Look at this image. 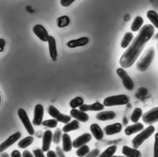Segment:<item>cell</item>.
<instances>
[{
  "mask_svg": "<svg viewBox=\"0 0 158 157\" xmlns=\"http://www.w3.org/2000/svg\"><path fill=\"white\" fill-rule=\"evenodd\" d=\"M154 31L153 25L151 24H146L143 26L131 45L120 57L119 64L122 68H129L135 63L146 44L153 36Z\"/></svg>",
  "mask_w": 158,
  "mask_h": 157,
  "instance_id": "obj_1",
  "label": "cell"
},
{
  "mask_svg": "<svg viewBox=\"0 0 158 157\" xmlns=\"http://www.w3.org/2000/svg\"><path fill=\"white\" fill-rule=\"evenodd\" d=\"M155 56V51L153 47L149 48L144 53V56H143L139 61H138L136 67V69L141 71H145L151 65V62L153 61V59Z\"/></svg>",
  "mask_w": 158,
  "mask_h": 157,
  "instance_id": "obj_2",
  "label": "cell"
},
{
  "mask_svg": "<svg viewBox=\"0 0 158 157\" xmlns=\"http://www.w3.org/2000/svg\"><path fill=\"white\" fill-rule=\"evenodd\" d=\"M154 131L155 127L153 125H150L139 134L136 135L132 140V145L133 148L136 149L139 148L146 140L149 138L152 135Z\"/></svg>",
  "mask_w": 158,
  "mask_h": 157,
  "instance_id": "obj_3",
  "label": "cell"
},
{
  "mask_svg": "<svg viewBox=\"0 0 158 157\" xmlns=\"http://www.w3.org/2000/svg\"><path fill=\"white\" fill-rule=\"evenodd\" d=\"M129 103V97L126 95H118L110 96L106 98L103 101L104 106H113L125 105Z\"/></svg>",
  "mask_w": 158,
  "mask_h": 157,
  "instance_id": "obj_4",
  "label": "cell"
},
{
  "mask_svg": "<svg viewBox=\"0 0 158 157\" xmlns=\"http://www.w3.org/2000/svg\"><path fill=\"white\" fill-rule=\"evenodd\" d=\"M116 72L118 77L121 78L125 88L128 90H133L135 87L134 82L127 71L123 68L119 67L117 69Z\"/></svg>",
  "mask_w": 158,
  "mask_h": 157,
  "instance_id": "obj_5",
  "label": "cell"
},
{
  "mask_svg": "<svg viewBox=\"0 0 158 157\" xmlns=\"http://www.w3.org/2000/svg\"><path fill=\"white\" fill-rule=\"evenodd\" d=\"M17 114L20 121H22L23 126L25 127L27 132L30 135H33L35 134L34 128L30 121L27 112L23 108H19L17 111Z\"/></svg>",
  "mask_w": 158,
  "mask_h": 157,
  "instance_id": "obj_6",
  "label": "cell"
},
{
  "mask_svg": "<svg viewBox=\"0 0 158 157\" xmlns=\"http://www.w3.org/2000/svg\"><path fill=\"white\" fill-rule=\"evenodd\" d=\"M143 122L147 124H153L158 121V107H155L146 111L143 116Z\"/></svg>",
  "mask_w": 158,
  "mask_h": 157,
  "instance_id": "obj_7",
  "label": "cell"
},
{
  "mask_svg": "<svg viewBox=\"0 0 158 157\" xmlns=\"http://www.w3.org/2000/svg\"><path fill=\"white\" fill-rule=\"evenodd\" d=\"M21 135L22 134L20 132H16L14 134L9 136L5 141L1 143L0 144V153L14 144L21 137Z\"/></svg>",
  "mask_w": 158,
  "mask_h": 157,
  "instance_id": "obj_8",
  "label": "cell"
},
{
  "mask_svg": "<svg viewBox=\"0 0 158 157\" xmlns=\"http://www.w3.org/2000/svg\"><path fill=\"white\" fill-rule=\"evenodd\" d=\"M44 116V108L42 104H37L34 109V114L32 122L35 125H40L42 124Z\"/></svg>",
  "mask_w": 158,
  "mask_h": 157,
  "instance_id": "obj_9",
  "label": "cell"
},
{
  "mask_svg": "<svg viewBox=\"0 0 158 157\" xmlns=\"http://www.w3.org/2000/svg\"><path fill=\"white\" fill-rule=\"evenodd\" d=\"M33 33L43 41H48L49 36L46 29L41 24H36L33 27Z\"/></svg>",
  "mask_w": 158,
  "mask_h": 157,
  "instance_id": "obj_10",
  "label": "cell"
},
{
  "mask_svg": "<svg viewBox=\"0 0 158 157\" xmlns=\"http://www.w3.org/2000/svg\"><path fill=\"white\" fill-rule=\"evenodd\" d=\"M91 140V135L89 133H85L77 137L72 142V146L76 148L86 144Z\"/></svg>",
  "mask_w": 158,
  "mask_h": 157,
  "instance_id": "obj_11",
  "label": "cell"
},
{
  "mask_svg": "<svg viewBox=\"0 0 158 157\" xmlns=\"http://www.w3.org/2000/svg\"><path fill=\"white\" fill-rule=\"evenodd\" d=\"M52 132L50 130H47L44 132L43 136L42 141V148L41 150L44 151H48L49 150L51 142L52 141Z\"/></svg>",
  "mask_w": 158,
  "mask_h": 157,
  "instance_id": "obj_12",
  "label": "cell"
},
{
  "mask_svg": "<svg viewBox=\"0 0 158 157\" xmlns=\"http://www.w3.org/2000/svg\"><path fill=\"white\" fill-rule=\"evenodd\" d=\"M70 116L75 118L78 121L82 122H86L89 119V116L84 111L80 109H72L70 111Z\"/></svg>",
  "mask_w": 158,
  "mask_h": 157,
  "instance_id": "obj_13",
  "label": "cell"
},
{
  "mask_svg": "<svg viewBox=\"0 0 158 157\" xmlns=\"http://www.w3.org/2000/svg\"><path fill=\"white\" fill-rule=\"evenodd\" d=\"M80 110L86 112V111H101L104 108V106L103 104L99 103V102H96L94 103L91 104H83L81 106L79 107Z\"/></svg>",
  "mask_w": 158,
  "mask_h": 157,
  "instance_id": "obj_14",
  "label": "cell"
},
{
  "mask_svg": "<svg viewBox=\"0 0 158 157\" xmlns=\"http://www.w3.org/2000/svg\"><path fill=\"white\" fill-rule=\"evenodd\" d=\"M122 129V124L120 123L116 122L112 124L106 125L104 129V132L107 135H112L120 132Z\"/></svg>",
  "mask_w": 158,
  "mask_h": 157,
  "instance_id": "obj_15",
  "label": "cell"
},
{
  "mask_svg": "<svg viewBox=\"0 0 158 157\" xmlns=\"http://www.w3.org/2000/svg\"><path fill=\"white\" fill-rule=\"evenodd\" d=\"M89 42V38L86 36L81 37L77 39L72 40L67 42V45L70 48H74L80 46H84L86 45Z\"/></svg>",
  "mask_w": 158,
  "mask_h": 157,
  "instance_id": "obj_16",
  "label": "cell"
},
{
  "mask_svg": "<svg viewBox=\"0 0 158 157\" xmlns=\"http://www.w3.org/2000/svg\"><path fill=\"white\" fill-rule=\"evenodd\" d=\"M48 42L49 51L50 56L53 61H55L57 56V51L56 40L52 36H49L48 40Z\"/></svg>",
  "mask_w": 158,
  "mask_h": 157,
  "instance_id": "obj_17",
  "label": "cell"
},
{
  "mask_svg": "<svg viewBox=\"0 0 158 157\" xmlns=\"http://www.w3.org/2000/svg\"><path fill=\"white\" fill-rule=\"evenodd\" d=\"M115 117H116V114L114 111H101L98 113L96 116V119L101 121L112 120V119H114Z\"/></svg>",
  "mask_w": 158,
  "mask_h": 157,
  "instance_id": "obj_18",
  "label": "cell"
},
{
  "mask_svg": "<svg viewBox=\"0 0 158 157\" xmlns=\"http://www.w3.org/2000/svg\"><path fill=\"white\" fill-rule=\"evenodd\" d=\"M144 125L143 124L140 122H136L133 125H130L127 126L125 129V134L127 135H131L133 134L138 132L142 130H143Z\"/></svg>",
  "mask_w": 158,
  "mask_h": 157,
  "instance_id": "obj_19",
  "label": "cell"
},
{
  "mask_svg": "<svg viewBox=\"0 0 158 157\" xmlns=\"http://www.w3.org/2000/svg\"><path fill=\"white\" fill-rule=\"evenodd\" d=\"M122 153L127 157H141L140 151L135 148H131L128 146H123Z\"/></svg>",
  "mask_w": 158,
  "mask_h": 157,
  "instance_id": "obj_20",
  "label": "cell"
},
{
  "mask_svg": "<svg viewBox=\"0 0 158 157\" xmlns=\"http://www.w3.org/2000/svg\"><path fill=\"white\" fill-rule=\"evenodd\" d=\"M89 128L93 135L97 140H101L104 137V132L101 127L98 124H92Z\"/></svg>",
  "mask_w": 158,
  "mask_h": 157,
  "instance_id": "obj_21",
  "label": "cell"
},
{
  "mask_svg": "<svg viewBox=\"0 0 158 157\" xmlns=\"http://www.w3.org/2000/svg\"><path fill=\"white\" fill-rule=\"evenodd\" d=\"M62 140L63 151L65 152H69L71 151L72 148V142L70 135L67 133H64L62 135Z\"/></svg>",
  "mask_w": 158,
  "mask_h": 157,
  "instance_id": "obj_22",
  "label": "cell"
},
{
  "mask_svg": "<svg viewBox=\"0 0 158 157\" xmlns=\"http://www.w3.org/2000/svg\"><path fill=\"white\" fill-rule=\"evenodd\" d=\"M80 128V124L77 120H73L65 124L62 127V131L65 133H67L73 130H77Z\"/></svg>",
  "mask_w": 158,
  "mask_h": 157,
  "instance_id": "obj_23",
  "label": "cell"
},
{
  "mask_svg": "<svg viewBox=\"0 0 158 157\" xmlns=\"http://www.w3.org/2000/svg\"><path fill=\"white\" fill-rule=\"evenodd\" d=\"M33 140H34V138L32 137V135L27 136L23 138V139H22L21 140H20L17 145L20 148L24 149L29 146L33 143Z\"/></svg>",
  "mask_w": 158,
  "mask_h": 157,
  "instance_id": "obj_24",
  "label": "cell"
},
{
  "mask_svg": "<svg viewBox=\"0 0 158 157\" xmlns=\"http://www.w3.org/2000/svg\"><path fill=\"white\" fill-rule=\"evenodd\" d=\"M143 22H144V20L141 16H136L135 18V19L131 25V31L137 32L141 28Z\"/></svg>",
  "mask_w": 158,
  "mask_h": 157,
  "instance_id": "obj_25",
  "label": "cell"
},
{
  "mask_svg": "<svg viewBox=\"0 0 158 157\" xmlns=\"http://www.w3.org/2000/svg\"><path fill=\"white\" fill-rule=\"evenodd\" d=\"M147 17L156 28H158V15L156 11L150 10L147 12Z\"/></svg>",
  "mask_w": 158,
  "mask_h": 157,
  "instance_id": "obj_26",
  "label": "cell"
},
{
  "mask_svg": "<svg viewBox=\"0 0 158 157\" xmlns=\"http://www.w3.org/2000/svg\"><path fill=\"white\" fill-rule=\"evenodd\" d=\"M133 38V35L132 34V33L127 32L125 34L122 40L121 41V43H120L121 47L122 48H126L129 45L130 42L131 41Z\"/></svg>",
  "mask_w": 158,
  "mask_h": 157,
  "instance_id": "obj_27",
  "label": "cell"
},
{
  "mask_svg": "<svg viewBox=\"0 0 158 157\" xmlns=\"http://www.w3.org/2000/svg\"><path fill=\"white\" fill-rule=\"evenodd\" d=\"M117 150V146L115 145H112L107 148L101 154L98 156V157H111L115 153Z\"/></svg>",
  "mask_w": 158,
  "mask_h": 157,
  "instance_id": "obj_28",
  "label": "cell"
},
{
  "mask_svg": "<svg viewBox=\"0 0 158 157\" xmlns=\"http://www.w3.org/2000/svg\"><path fill=\"white\" fill-rule=\"evenodd\" d=\"M142 113L143 111L140 108H136L132 112V114L130 116V119L131 122L133 123L138 122L142 116Z\"/></svg>",
  "mask_w": 158,
  "mask_h": 157,
  "instance_id": "obj_29",
  "label": "cell"
},
{
  "mask_svg": "<svg viewBox=\"0 0 158 157\" xmlns=\"http://www.w3.org/2000/svg\"><path fill=\"white\" fill-rule=\"evenodd\" d=\"M57 26L59 28H64L67 27L70 23V19L67 15H62L57 19Z\"/></svg>",
  "mask_w": 158,
  "mask_h": 157,
  "instance_id": "obj_30",
  "label": "cell"
},
{
  "mask_svg": "<svg viewBox=\"0 0 158 157\" xmlns=\"http://www.w3.org/2000/svg\"><path fill=\"white\" fill-rule=\"evenodd\" d=\"M83 104H84V100L80 96H77V97L73 98L72 100H71V101H70V103H69L70 106L72 109H75L78 107H80Z\"/></svg>",
  "mask_w": 158,
  "mask_h": 157,
  "instance_id": "obj_31",
  "label": "cell"
},
{
  "mask_svg": "<svg viewBox=\"0 0 158 157\" xmlns=\"http://www.w3.org/2000/svg\"><path fill=\"white\" fill-rule=\"evenodd\" d=\"M89 152V147L87 145H84L79 147L76 151V155L78 157H84Z\"/></svg>",
  "mask_w": 158,
  "mask_h": 157,
  "instance_id": "obj_32",
  "label": "cell"
},
{
  "mask_svg": "<svg viewBox=\"0 0 158 157\" xmlns=\"http://www.w3.org/2000/svg\"><path fill=\"white\" fill-rule=\"evenodd\" d=\"M58 121L55 119H48L45 120L42 122V124L47 127L49 128H55L57 125Z\"/></svg>",
  "mask_w": 158,
  "mask_h": 157,
  "instance_id": "obj_33",
  "label": "cell"
},
{
  "mask_svg": "<svg viewBox=\"0 0 158 157\" xmlns=\"http://www.w3.org/2000/svg\"><path fill=\"white\" fill-rule=\"evenodd\" d=\"M60 112L54 106L51 105L48 108V114L53 118H55V119L57 118V117L60 114Z\"/></svg>",
  "mask_w": 158,
  "mask_h": 157,
  "instance_id": "obj_34",
  "label": "cell"
},
{
  "mask_svg": "<svg viewBox=\"0 0 158 157\" xmlns=\"http://www.w3.org/2000/svg\"><path fill=\"white\" fill-rule=\"evenodd\" d=\"M57 121H59L62 123H64V124H66L69 122L71 120V117L67 115V114H62V113H60V114L57 117V118L56 119Z\"/></svg>",
  "mask_w": 158,
  "mask_h": 157,
  "instance_id": "obj_35",
  "label": "cell"
},
{
  "mask_svg": "<svg viewBox=\"0 0 158 157\" xmlns=\"http://www.w3.org/2000/svg\"><path fill=\"white\" fill-rule=\"evenodd\" d=\"M61 136H62L61 130L59 128L56 129L54 135H52V141H53V142L56 144H58L59 143L60 140Z\"/></svg>",
  "mask_w": 158,
  "mask_h": 157,
  "instance_id": "obj_36",
  "label": "cell"
},
{
  "mask_svg": "<svg viewBox=\"0 0 158 157\" xmlns=\"http://www.w3.org/2000/svg\"><path fill=\"white\" fill-rule=\"evenodd\" d=\"M99 155V150L98 148H95L92 151H89L85 157H97Z\"/></svg>",
  "mask_w": 158,
  "mask_h": 157,
  "instance_id": "obj_37",
  "label": "cell"
},
{
  "mask_svg": "<svg viewBox=\"0 0 158 157\" xmlns=\"http://www.w3.org/2000/svg\"><path fill=\"white\" fill-rule=\"evenodd\" d=\"M33 153H34L35 157H45L43 151L40 148H36L35 150H33Z\"/></svg>",
  "mask_w": 158,
  "mask_h": 157,
  "instance_id": "obj_38",
  "label": "cell"
},
{
  "mask_svg": "<svg viewBox=\"0 0 158 157\" xmlns=\"http://www.w3.org/2000/svg\"><path fill=\"white\" fill-rule=\"evenodd\" d=\"M56 153L57 157H65L63 150L60 146H57L56 148Z\"/></svg>",
  "mask_w": 158,
  "mask_h": 157,
  "instance_id": "obj_39",
  "label": "cell"
},
{
  "mask_svg": "<svg viewBox=\"0 0 158 157\" xmlns=\"http://www.w3.org/2000/svg\"><path fill=\"white\" fill-rule=\"evenodd\" d=\"M75 0H60V4L64 7H69Z\"/></svg>",
  "mask_w": 158,
  "mask_h": 157,
  "instance_id": "obj_40",
  "label": "cell"
},
{
  "mask_svg": "<svg viewBox=\"0 0 158 157\" xmlns=\"http://www.w3.org/2000/svg\"><path fill=\"white\" fill-rule=\"evenodd\" d=\"M10 156L11 157H22V155L19 150H14L11 152Z\"/></svg>",
  "mask_w": 158,
  "mask_h": 157,
  "instance_id": "obj_41",
  "label": "cell"
},
{
  "mask_svg": "<svg viewBox=\"0 0 158 157\" xmlns=\"http://www.w3.org/2000/svg\"><path fill=\"white\" fill-rule=\"evenodd\" d=\"M22 157H34V156L28 150H25L22 153Z\"/></svg>",
  "mask_w": 158,
  "mask_h": 157,
  "instance_id": "obj_42",
  "label": "cell"
},
{
  "mask_svg": "<svg viewBox=\"0 0 158 157\" xmlns=\"http://www.w3.org/2000/svg\"><path fill=\"white\" fill-rule=\"evenodd\" d=\"M6 45V41L3 38H0V53L4 50Z\"/></svg>",
  "mask_w": 158,
  "mask_h": 157,
  "instance_id": "obj_43",
  "label": "cell"
},
{
  "mask_svg": "<svg viewBox=\"0 0 158 157\" xmlns=\"http://www.w3.org/2000/svg\"><path fill=\"white\" fill-rule=\"evenodd\" d=\"M47 157H57L56 152L52 150H48L47 153Z\"/></svg>",
  "mask_w": 158,
  "mask_h": 157,
  "instance_id": "obj_44",
  "label": "cell"
},
{
  "mask_svg": "<svg viewBox=\"0 0 158 157\" xmlns=\"http://www.w3.org/2000/svg\"><path fill=\"white\" fill-rule=\"evenodd\" d=\"M0 157H9V155L6 152H2L0 153Z\"/></svg>",
  "mask_w": 158,
  "mask_h": 157,
  "instance_id": "obj_45",
  "label": "cell"
},
{
  "mask_svg": "<svg viewBox=\"0 0 158 157\" xmlns=\"http://www.w3.org/2000/svg\"><path fill=\"white\" fill-rule=\"evenodd\" d=\"M123 123H124L125 124H126L127 123V118H126V117H123Z\"/></svg>",
  "mask_w": 158,
  "mask_h": 157,
  "instance_id": "obj_46",
  "label": "cell"
},
{
  "mask_svg": "<svg viewBox=\"0 0 158 157\" xmlns=\"http://www.w3.org/2000/svg\"><path fill=\"white\" fill-rule=\"evenodd\" d=\"M111 157H127V156H116V155H112Z\"/></svg>",
  "mask_w": 158,
  "mask_h": 157,
  "instance_id": "obj_47",
  "label": "cell"
},
{
  "mask_svg": "<svg viewBox=\"0 0 158 157\" xmlns=\"http://www.w3.org/2000/svg\"><path fill=\"white\" fill-rule=\"evenodd\" d=\"M1 95H0V103H1Z\"/></svg>",
  "mask_w": 158,
  "mask_h": 157,
  "instance_id": "obj_48",
  "label": "cell"
}]
</instances>
